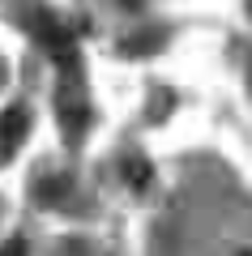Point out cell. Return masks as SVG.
Listing matches in <instances>:
<instances>
[{
  "instance_id": "obj_1",
  "label": "cell",
  "mask_w": 252,
  "mask_h": 256,
  "mask_svg": "<svg viewBox=\"0 0 252 256\" xmlns=\"http://www.w3.org/2000/svg\"><path fill=\"white\" fill-rule=\"evenodd\" d=\"M30 30H35V38L52 52V60L56 64H77V43H73V30L69 26H60V18L56 13H47V9H35V18H30Z\"/></svg>"
},
{
  "instance_id": "obj_2",
  "label": "cell",
  "mask_w": 252,
  "mask_h": 256,
  "mask_svg": "<svg viewBox=\"0 0 252 256\" xmlns=\"http://www.w3.org/2000/svg\"><path fill=\"white\" fill-rule=\"evenodd\" d=\"M60 124H64V137L69 141H81V132L90 124V107L81 98V90H73V86L60 90Z\"/></svg>"
},
{
  "instance_id": "obj_3",
  "label": "cell",
  "mask_w": 252,
  "mask_h": 256,
  "mask_svg": "<svg viewBox=\"0 0 252 256\" xmlns=\"http://www.w3.org/2000/svg\"><path fill=\"white\" fill-rule=\"evenodd\" d=\"M26 132H30V111L26 107H9L5 116H0V162L22 150Z\"/></svg>"
},
{
  "instance_id": "obj_4",
  "label": "cell",
  "mask_w": 252,
  "mask_h": 256,
  "mask_svg": "<svg viewBox=\"0 0 252 256\" xmlns=\"http://www.w3.org/2000/svg\"><path fill=\"white\" fill-rule=\"evenodd\" d=\"M128 184H133V188H145V184H150V162H128Z\"/></svg>"
},
{
  "instance_id": "obj_5",
  "label": "cell",
  "mask_w": 252,
  "mask_h": 256,
  "mask_svg": "<svg viewBox=\"0 0 252 256\" xmlns=\"http://www.w3.org/2000/svg\"><path fill=\"white\" fill-rule=\"evenodd\" d=\"M0 256H26V239H18V235H13L9 244L0 248Z\"/></svg>"
},
{
  "instance_id": "obj_6",
  "label": "cell",
  "mask_w": 252,
  "mask_h": 256,
  "mask_svg": "<svg viewBox=\"0 0 252 256\" xmlns=\"http://www.w3.org/2000/svg\"><path fill=\"white\" fill-rule=\"evenodd\" d=\"M0 82H5V60H0Z\"/></svg>"
}]
</instances>
